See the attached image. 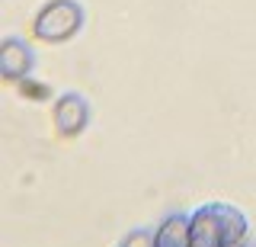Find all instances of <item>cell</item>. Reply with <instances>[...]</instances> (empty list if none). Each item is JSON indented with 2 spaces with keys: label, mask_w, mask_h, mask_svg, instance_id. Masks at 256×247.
<instances>
[{
  "label": "cell",
  "mask_w": 256,
  "mask_h": 247,
  "mask_svg": "<svg viewBox=\"0 0 256 247\" xmlns=\"http://www.w3.org/2000/svg\"><path fill=\"white\" fill-rule=\"evenodd\" d=\"M192 215V247H240L250 221L230 202H205Z\"/></svg>",
  "instance_id": "6da1fadb"
},
{
  "label": "cell",
  "mask_w": 256,
  "mask_h": 247,
  "mask_svg": "<svg viewBox=\"0 0 256 247\" xmlns=\"http://www.w3.org/2000/svg\"><path fill=\"white\" fill-rule=\"evenodd\" d=\"M84 23H86V13H84L80 0H48L32 17L29 33L36 42L61 45V42H70L74 36H80Z\"/></svg>",
  "instance_id": "7a4b0ae2"
},
{
  "label": "cell",
  "mask_w": 256,
  "mask_h": 247,
  "mask_svg": "<svg viewBox=\"0 0 256 247\" xmlns=\"http://www.w3.org/2000/svg\"><path fill=\"white\" fill-rule=\"evenodd\" d=\"M90 100L77 90H64L52 106V122L58 138H80L90 125Z\"/></svg>",
  "instance_id": "3957f363"
},
{
  "label": "cell",
  "mask_w": 256,
  "mask_h": 247,
  "mask_svg": "<svg viewBox=\"0 0 256 247\" xmlns=\"http://www.w3.org/2000/svg\"><path fill=\"white\" fill-rule=\"evenodd\" d=\"M36 71V49L20 36H6L0 42V77L6 84H22Z\"/></svg>",
  "instance_id": "277c9868"
},
{
  "label": "cell",
  "mask_w": 256,
  "mask_h": 247,
  "mask_svg": "<svg viewBox=\"0 0 256 247\" xmlns=\"http://www.w3.org/2000/svg\"><path fill=\"white\" fill-rule=\"evenodd\" d=\"M157 247H192V215L189 212H170L154 228Z\"/></svg>",
  "instance_id": "5b68a950"
},
{
  "label": "cell",
  "mask_w": 256,
  "mask_h": 247,
  "mask_svg": "<svg viewBox=\"0 0 256 247\" xmlns=\"http://www.w3.org/2000/svg\"><path fill=\"white\" fill-rule=\"evenodd\" d=\"M118 247H157V241H154V231L150 228H134L122 237Z\"/></svg>",
  "instance_id": "8992f818"
},
{
  "label": "cell",
  "mask_w": 256,
  "mask_h": 247,
  "mask_svg": "<svg viewBox=\"0 0 256 247\" xmlns=\"http://www.w3.org/2000/svg\"><path fill=\"white\" fill-rule=\"evenodd\" d=\"M20 90H22V97H26V100H48V90H45L42 84H36L32 77L20 84Z\"/></svg>",
  "instance_id": "52a82bcc"
}]
</instances>
